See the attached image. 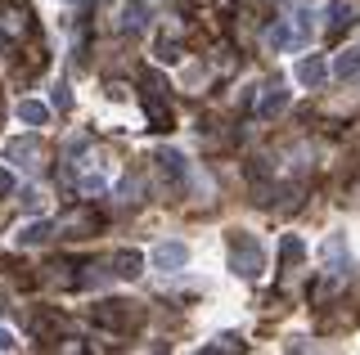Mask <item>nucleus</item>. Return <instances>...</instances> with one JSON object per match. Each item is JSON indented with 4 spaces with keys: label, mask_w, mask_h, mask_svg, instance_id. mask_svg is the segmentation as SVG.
Wrapping results in <instances>:
<instances>
[{
    "label": "nucleus",
    "mask_w": 360,
    "mask_h": 355,
    "mask_svg": "<svg viewBox=\"0 0 360 355\" xmlns=\"http://www.w3.org/2000/svg\"><path fill=\"white\" fill-rule=\"evenodd\" d=\"M158 59H162V63H176L180 59V41H162V46H158Z\"/></svg>",
    "instance_id": "nucleus-20"
},
{
    "label": "nucleus",
    "mask_w": 360,
    "mask_h": 355,
    "mask_svg": "<svg viewBox=\"0 0 360 355\" xmlns=\"http://www.w3.org/2000/svg\"><path fill=\"white\" fill-rule=\"evenodd\" d=\"M144 91H149V95H167L172 86L162 81V72H153V68H149V72H144Z\"/></svg>",
    "instance_id": "nucleus-19"
},
{
    "label": "nucleus",
    "mask_w": 360,
    "mask_h": 355,
    "mask_svg": "<svg viewBox=\"0 0 360 355\" xmlns=\"http://www.w3.org/2000/svg\"><path fill=\"white\" fill-rule=\"evenodd\" d=\"M50 234H54V229L45 225V220H32V225L18 234V243H22V248H41V243H50Z\"/></svg>",
    "instance_id": "nucleus-11"
},
{
    "label": "nucleus",
    "mask_w": 360,
    "mask_h": 355,
    "mask_svg": "<svg viewBox=\"0 0 360 355\" xmlns=\"http://www.w3.org/2000/svg\"><path fill=\"white\" fill-rule=\"evenodd\" d=\"M297 41H302L297 27H288V23H275V27H270V46H275V50H288V46H297Z\"/></svg>",
    "instance_id": "nucleus-14"
},
{
    "label": "nucleus",
    "mask_w": 360,
    "mask_h": 355,
    "mask_svg": "<svg viewBox=\"0 0 360 355\" xmlns=\"http://www.w3.org/2000/svg\"><path fill=\"white\" fill-rule=\"evenodd\" d=\"M18 117L27 121V126H41V121H45V104H37V99H22V104H18Z\"/></svg>",
    "instance_id": "nucleus-17"
},
{
    "label": "nucleus",
    "mask_w": 360,
    "mask_h": 355,
    "mask_svg": "<svg viewBox=\"0 0 360 355\" xmlns=\"http://www.w3.org/2000/svg\"><path fill=\"white\" fill-rule=\"evenodd\" d=\"M153 261H158V270H180V265L189 261V248L185 243H162V248L153 252Z\"/></svg>",
    "instance_id": "nucleus-6"
},
{
    "label": "nucleus",
    "mask_w": 360,
    "mask_h": 355,
    "mask_svg": "<svg viewBox=\"0 0 360 355\" xmlns=\"http://www.w3.org/2000/svg\"><path fill=\"white\" fill-rule=\"evenodd\" d=\"M297 81L311 86V91H315V86H324V59H320V54H311V59L297 63Z\"/></svg>",
    "instance_id": "nucleus-10"
},
{
    "label": "nucleus",
    "mask_w": 360,
    "mask_h": 355,
    "mask_svg": "<svg viewBox=\"0 0 360 355\" xmlns=\"http://www.w3.org/2000/svg\"><path fill=\"white\" fill-rule=\"evenodd\" d=\"M90 315H95V324H99V328H108V333H131V328H140V324H144V306H135V302H117V297H112V302H99L95 310H90Z\"/></svg>",
    "instance_id": "nucleus-1"
},
{
    "label": "nucleus",
    "mask_w": 360,
    "mask_h": 355,
    "mask_svg": "<svg viewBox=\"0 0 360 355\" xmlns=\"http://www.w3.org/2000/svg\"><path fill=\"white\" fill-rule=\"evenodd\" d=\"M207 351H243V342H234V337H217V347H207Z\"/></svg>",
    "instance_id": "nucleus-21"
},
{
    "label": "nucleus",
    "mask_w": 360,
    "mask_h": 355,
    "mask_svg": "<svg viewBox=\"0 0 360 355\" xmlns=\"http://www.w3.org/2000/svg\"><path fill=\"white\" fill-rule=\"evenodd\" d=\"M149 27V9L144 5H127L122 9V32H144Z\"/></svg>",
    "instance_id": "nucleus-12"
},
{
    "label": "nucleus",
    "mask_w": 360,
    "mask_h": 355,
    "mask_svg": "<svg viewBox=\"0 0 360 355\" xmlns=\"http://www.w3.org/2000/svg\"><path fill=\"white\" fill-rule=\"evenodd\" d=\"M54 108H72V95H68L63 86H59V91H54Z\"/></svg>",
    "instance_id": "nucleus-23"
},
{
    "label": "nucleus",
    "mask_w": 360,
    "mask_h": 355,
    "mask_svg": "<svg viewBox=\"0 0 360 355\" xmlns=\"http://www.w3.org/2000/svg\"><path fill=\"white\" fill-rule=\"evenodd\" d=\"M144 117H149L153 130H172L176 126V113L162 104V95H149V99H144Z\"/></svg>",
    "instance_id": "nucleus-4"
},
{
    "label": "nucleus",
    "mask_w": 360,
    "mask_h": 355,
    "mask_svg": "<svg viewBox=\"0 0 360 355\" xmlns=\"http://www.w3.org/2000/svg\"><path fill=\"white\" fill-rule=\"evenodd\" d=\"M9 158H45V149H41V140H14Z\"/></svg>",
    "instance_id": "nucleus-16"
},
{
    "label": "nucleus",
    "mask_w": 360,
    "mask_h": 355,
    "mask_svg": "<svg viewBox=\"0 0 360 355\" xmlns=\"http://www.w3.org/2000/svg\"><path fill=\"white\" fill-rule=\"evenodd\" d=\"M63 229H68V239H86V234H95V229H99L95 207H72V212L63 216Z\"/></svg>",
    "instance_id": "nucleus-3"
},
{
    "label": "nucleus",
    "mask_w": 360,
    "mask_h": 355,
    "mask_svg": "<svg viewBox=\"0 0 360 355\" xmlns=\"http://www.w3.org/2000/svg\"><path fill=\"white\" fill-rule=\"evenodd\" d=\"M153 162L162 166V175H172V180H180V175H185V158H180L176 149H162V153H158Z\"/></svg>",
    "instance_id": "nucleus-13"
},
{
    "label": "nucleus",
    "mask_w": 360,
    "mask_h": 355,
    "mask_svg": "<svg viewBox=\"0 0 360 355\" xmlns=\"http://www.w3.org/2000/svg\"><path fill=\"white\" fill-rule=\"evenodd\" d=\"M0 32H5L9 41H22L32 32V23H27V14H22V9H5V14H0Z\"/></svg>",
    "instance_id": "nucleus-8"
},
{
    "label": "nucleus",
    "mask_w": 360,
    "mask_h": 355,
    "mask_svg": "<svg viewBox=\"0 0 360 355\" xmlns=\"http://www.w3.org/2000/svg\"><path fill=\"white\" fill-rule=\"evenodd\" d=\"M0 351H14V337H9L5 328H0Z\"/></svg>",
    "instance_id": "nucleus-24"
},
{
    "label": "nucleus",
    "mask_w": 360,
    "mask_h": 355,
    "mask_svg": "<svg viewBox=\"0 0 360 355\" xmlns=\"http://www.w3.org/2000/svg\"><path fill=\"white\" fill-rule=\"evenodd\" d=\"M5 194H14V175H9L5 166H0V198H5Z\"/></svg>",
    "instance_id": "nucleus-22"
},
{
    "label": "nucleus",
    "mask_w": 360,
    "mask_h": 355,
    "mask_svg": "<svg viewBox=\"0 0 360 355\" xmlns=\"http://www.w3.org/2000/svg\"><path fill=\"white\" fill-rule=\"evenodd\" d=\"M279 257H284V265H297L302 257H307V243H302V239H284V248H279Z\"/></svg>",
    "instance_id": "nucleus-18"
},
{
    "label": "nucleus",
    "mask_w": 360,
    "mask_h": 355,
    "mask_svg": "<svg viewBox=\"0 0 360 355\" xmlns=\"http://www.w3.org/2000/svg\"><path fill=\"white\" fill-rule=\"evenodd\" d=\"M230 270L243 274V279H257L266 270V257H262V243L252 234H230Z\"/></svg>",
    "instance_id": "nucleus-2"
},
{
    "label": "nucleus",
    "mask_w": 360,
    "mask_h": 355,
    "mask_svg": "<svg viewBox=\"0 0 360 355\" xmlns=\"http://www.w3.org/2000/svg\"><path fill=\"white\" fill-rule=\"evenodd\" d=\"M257 108H262V117H275V113H284V108H288V91H284L279 81L262 86V104H257Z\"/></svg>",
    "instance_id": "nucleus-5"
},
{
    "label": "nucleus",
    "mask_w": 360,
    "mask_h": 355,
    "mask_svg": "<svg viewBox=\"0 0 360 355\" xmlns=\"http://www.w3.org/2000/svg\"><path fill=\"white\" fill-rule=\"evenodd\" d=\"M140 270H144V257L135 248H127V252H117V257H112V274H117V279H135Z\"/></svg>",
    "instance_id": "nucleus-9"
},
{
    "label": "nucleus",
    "mask_w": 360,
    "mask_h": 355,
    "mask_svg": "<svg viewBox=\"0 0 360 355\" xmlns=\"http://www.w3.org/2000/svg\"><path fill=\"white\" fill-rule=\"evenodd\" d=\"M333 72H338V76H356V72H360V50H342V54L333 59Z\"/></svg>",
    "instance_id": "nucleus-15"
},
{
    "label": "nucleus",
    "mask_w": 360,
    "mask_h": 355,
    "mask_svg": "<svg viewBox=\"0 0 360 355\" xmlns=\"http://www.w3.org/2000/svg\"><path fill=\"white\" fill-rule=\"evenodd\" d=\"M329 18H333V36H338L342 27H352L356 18H360V5H356V0H333V5H329Z\"/></svg>",
    "instance_id": "nucleus-7"
}]
</instances>
